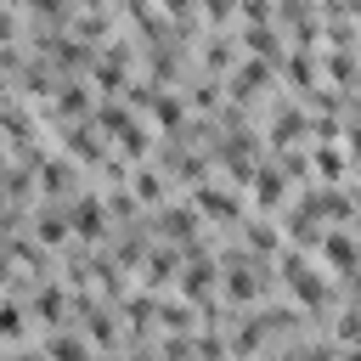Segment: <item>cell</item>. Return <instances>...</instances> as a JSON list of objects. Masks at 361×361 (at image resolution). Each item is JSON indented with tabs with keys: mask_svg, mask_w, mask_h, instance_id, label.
I'll list each match as a JSON object with an SVG mask.
<instances>
[{
	"mask_svg": "<svg viewBox=\"0 0 361 361\" xmlns=\"http://www.w3.org/2000/svg\"><path fill=\"white\" fill-rule=\"evenodd\" d=\"M322 259H327L333 271L355 276V271H361V243H355L350 231H322Z\"/></svg>",
	"mask_w": 361,
	"mask_h": 361,
	"instance_id": "cell-1",
	"label": "cell"
},
{
	"mask_svg": "<svg viewBox=\"0 0 361 361\" xmlns=\"http://www.w3.org/2000/svg\"><path fill=\"white\" fill-rule=\"evenodd\" d=\"M192 203H197V214H209V220H231L243 203H237V192H226V186H214V180H197L192 186Z\"/></svg>",
	"mask_w": 361,
	"mask_h": 361,
	"instance_id": "cell-2",
	"label": "cell"
},
{
	"mask_svg": "<svg viewBox=\"0 0 361 361\" xmlns=\"http://www.w3.org/2000/svg\"><path fill=\"white\" fill-rule=\"evenodd\" d=\"M248 186H254V203H259V209H282V197H288V180H282L276 164H259V169L248 175Z\"/></svg>",
	"mask_w": 361,
	"mask_h": 361,
	"instance_id": "cell-3",
	"label": "cell"
},
{
	"mask_svg": "<svg viewBox=\"0 0 361 361\" xmlns=\"http://www.w3.org/2000/svg\"><path fill=\"white\" fill-rule=\"evenodd\" d=\"M28 310L45 322V327H62L68 322V288H56V282H45L34 299H28Z\"/></svg>",
	"mask_w": 361,
	"mask_h": 361,
	"instance_id": "cell-4",
	"label": "cell"
},
{
	"mask_svg": "<svg viewBox=\"0 0 361 361\" xmlns=\"http://www.w3.org/2000/svg\"><path fill=\"white\" fill-rule=\"evenodd\" d=\"M102 231H107V203L102 197H79L73 203V237H90L96 243Z\"/></svg>",
	"mask_w": 361,
	"mask_h": 361,
	"instance_id": "cell-5",
	"label": "cell"
},
{
	"mask_svg": "<svg viewBox=\"0 0 361 361\" xmlns=\"http://www.w3.org/2000/svg\"><path fill=\"white\" fill-rule=\"evenodd\" d=\"M180 293H186V299H209V293H214V265H203V259L180 265Z\"/></svg>",
	"mask_w": 361,
	"mask_h": 361,
	"instance_id": "cell-6",
	"label": "cell"
},
{
	"mask_svg": "<svg viewBox=\"0 0 361 361\" xmlns=\"http://www.w3.org/2000/svg\"><path fill=\"white\" fill-rule=\"evenodd\" d=\"M45 355H51V361H90V338H79V333H51V338H45Z\"/></svg>",
	"mask_w": 361,
	"mask_h": 361,
	"instance_id": "cell-7",
	"label": "cell"
},
{
	"mask_svg": "<svg viewBox=\"0 0 361 361\" xmlns=\"http://www.w3.org/2000/svg\"><path fill=\"white\" fill-rule=\"evenodd\" d=\"M147 107H152V118H158L164 130H180V118H186V102H180L175 90H152V102H147Z\"/></svg>",
	"mask_w": 361,
	"mask_h": 361,
	"instance_id": "cell-8",
	"label": "cell"
},
{
	"mask_svg": "<svg viewBox=\"0 0 361 361\" xmlns=\"http://www.w3.org/2000/svg\"><path fill=\"white\" fill-rule=\"evenodd\" d=\"M164 282H180V254L175 248H158L147 259V288H164Z\"/></svg>",
	"mask_w": 361,
	"mask_h": 361,
	"instance_id": "cell-9",
	"label": "cell"
},
{
	"mask_svg": "<svg viewBox=\"0 0 361 361\" xmlns=\"http://www.w3.org/2000/svg\"><path fill=\"white\" fill-rule=\"evenodd\" d=\"M79 322H85V338L90 344H113V316L102 305H79Z\"/></svg>",
	"mask_w": 361,
	"mask_h": 361,
	"instance_id": "cell-10",
	"label": "cell"
},
{
	"mask_svg": "<svg viewBox=\"0 0 361 361\" xmlns=\"http://www.w3.org/2000/svg\"><path fill=\"white\" fill-rule=\"evenodd\" d=\"M158 322L169 327V333H192V299L180 293V299H164L158 305Z\"/></svg>",
	"mask_w": 361,
	"mask_h": 361,
	"instance_id": "cell-11",
	"label": "cell"
},
{
	"mask_svg": "<svg viewBox=\"0 0 361 361\" xmlns=\"http://www.w3.org/2000/svg\"><path fill=\"white\" fill-rule=\"evenodd\" d=\"M34 237H39V243H51V248H56V243H62V237H68V220H62V214H56V209H39V214H34Z\"/></svg>",
	"mask_w": 361,
	"mask_h": 361,
	"instance_id": "cell-12",
	"label": "cell"
},
{
	"mask_svg": "<svg viewBox=\"0 0 361 361\" xmlns=\"http://www.w3.org/2000/svg\"><path fill=\"white\" fill-rule=\"evenodd\" d=\"M23 333H28V322H23V305H17V299H0V338H6V344H17Z\"/></svg>",
	"mask_w": 361,
	"mask_h": 361,
	"instance_id": "cell-13",
	"label": "cell"
},
{
	"mask_svg": "<svg viewBox=\"0 0 361 361\" xmlns=\"http://www.w3.org/2000/svg\"><path fill=\"white\" fill-rule=\"evenodd\" d=\"M130 192H135L141 203H164V175H158V169H135Z\"/></svg>",
	"mask_w": 361,
	"mask_h": 361,
	"instance_id": "cell-14",
	"label": "cell"
},
{
	"mask_svg": "<svg viewBox=\"0 0 361 361\" xmlns=\"http://www.w3.org/2000/svg\"><path fill=\"white\" fill-rule=\"evenodd\" d=\"M39 180H45V192H68L73 164H68V158H51V164H39Z\"/></svg>",
	"mask_w": 361,
	"mask_h": 361,
	"instance_id": "cell-15",
	"label": "cell"
},
{
	"mask_svg": "<svg viewBox=\"0 0 361 361\" xmlns=\"http://www.w3.org/2000/svg\"><path fill=\"white\" fill-rule=\"evenodd\" d=\"M248 248L254 254H271V248H282V231L265 226V220H248Z\"/></svg>",
	"mask_w": 361,
	"mask_h": 361,
	"instance_id": "cell-16",
	"label": "cell"
},
{
	"mask_svg": "<svg viewBox=\"0 0 361 361\" xmlns=\"http://www.w3.org/2000/svg\"><path fill=\"white\" fill-rule=\"evenodd\" d=\"M226 293H231V299H254V293H259V276H254L248 265H237V271H226Z\"/></svg>",
	"mask_w": 361,
	"mask_h": 361,
	"instance_id": "cell-17",
	"label": "cell"
},
{
	"mask_svg": "<svg viewBox=\"0 0 361 361\" xmlns=\"http://www.w3.org/2000/svg\"><path fill=\"white\" fill-rule=\"evenodd\" d=\"M310 169H322L327 180H338V175H344V158H338L333 147H316V158H310Z\"/></svg>",
	"mask_w": 361,
	"mask_h": 361,
	"instance_id": "cell-18",
	"label": "cell"
},
{
	"mask_svg": "<svg viewBox=\"0 0 361 361\" xmlns=\"http://www.w3.org/2000/svg\"><path fill=\"white\" fill-rule=\"evenodd\" d=\"M56 107H62V113H90V96H85V85H68Z\"/></svg>",
	"mask_w": 361,
	"mask_h": 361,
	"instance_id": "cell-19",
	"label": "cell"
},
{
	"mask_svg": "<svg viewBox=\"0 0 361 361\" xmlns=\"http://www.w3.org/2000/svg\"><path fill=\"white\" fill-rule=\"evenodd\" d=\"M288 79H293V85H305V90H310V79H316V73H310V56H305V51H299V56H293V62H288Z\"/></svg>",
	"mask_w": 361,
	"mask_h": 361,
	"instance_id": "cell-20",
	"label": "cell"
},
{
	"mask_svg": "<svg viewBox=\"0 0 361 361\" xmlns=\"http://www.w3.org/2000/svg\"><path fill=\"white\" fill-rule=\"evenodd\" d=\"M243 17H248V23H265L271 6H265V0H243Z\"/></svg>",
	"mask_w": 361,
	"mask_h": 361,
	"instance_id": "cell-21",
	"label": "cell"
},
{
	"mask_svg": "<svg viewBox=\"0 0 361 361\" xmlns=\"http://www.w3.org/2000/svg\"><path fill=\"white\" fill-rule=\"evenodd\" d=\"M0 39H6V45L17 39V17H11V11H0Z\"/></svg>",
	"mask_w": 361,
	"mask_h": 361,
	"instance_id": "cell-22",
	"label": "cell"
},
{
	"mask_svg": "<svg viewBox=\"0 0 361 361\" xmlns=\"http://www.w3.org/2000/svg\"><path fill=\"white\" fill-rule=\"evenodd\" d=\"M203 11H209V17H226V11H231V0H203Z\"/></svg>",
	"mask_w": 361,
	"mask_h": 361,
	"instance_id": "cell-23",
	"label": "cell"
},
{
	"mask_svg": "<svg viewBox=\"0 0 361 361\" xmlns=\"http://www.w3.org/2000/svg\"><path fill=\"white\" fill-rule=\"evenodd\" d=\"M350 147H355V152H361V118H355V124H350Z\"/></svg>",
	"mask_w": 361,
	"mask_h": 361,
	"instance_id": "cell-24",
	"label": "cell"
},
{
	"mask_svg": "<svg viewBox=\"0 0 361 361\" xmlns=\"http://www.w3.org/2000/svg\"><path fill=\"white\" fill-rule=\"evenodd\" d=\"M344 361H361V344H350V350H344Z\"/></svg>",
	"mask_w": 361,
	"mask_h": 361,
	"instance_id": "cell-25",
	"label": "cell"
},
{
	"mask_svg": "<svg viewBox=\"0 0 361 361\" xmlns=\"http://www.w3.org/2000/svg\"><path fill=\"white\" fill-rule=\"evenodd\" d=\"M11 361H51V355H28V350H23V355H11Z\"/></svg>",
	"mask_w": 361,
	"mask_h": 361,
	"instance_id": "cell-26",
	"label": "cell"
},
{
	"mask_svg": "<svg viewBox=\"0 0 361 361\" xmlns=\"http://www.w3.org/2000/svg\"><path fill=\"white\" fill-rule=\"evenodd\" d=\"M130 361H147V355H130Z\"/></svg>",
	"mask_w": 361,
	"mask_h": 361,
	"instance_id": "cell-27",
	"label": "cell"
},
{
	"mask_svg": "<svg viewBox=\"0 0 361 361\" xmlns=\"http://www.w3.org/2000/svg\"><path fill=\"white\" fill-rule=\"evenodd\" d=\"M355 231H361V226H355Z\"/></svg>",
	"mask_w": 361,
	"mask_h": 361,
	"instance_id": "cell-28",
	"label": "cell"
}]
</instances>
